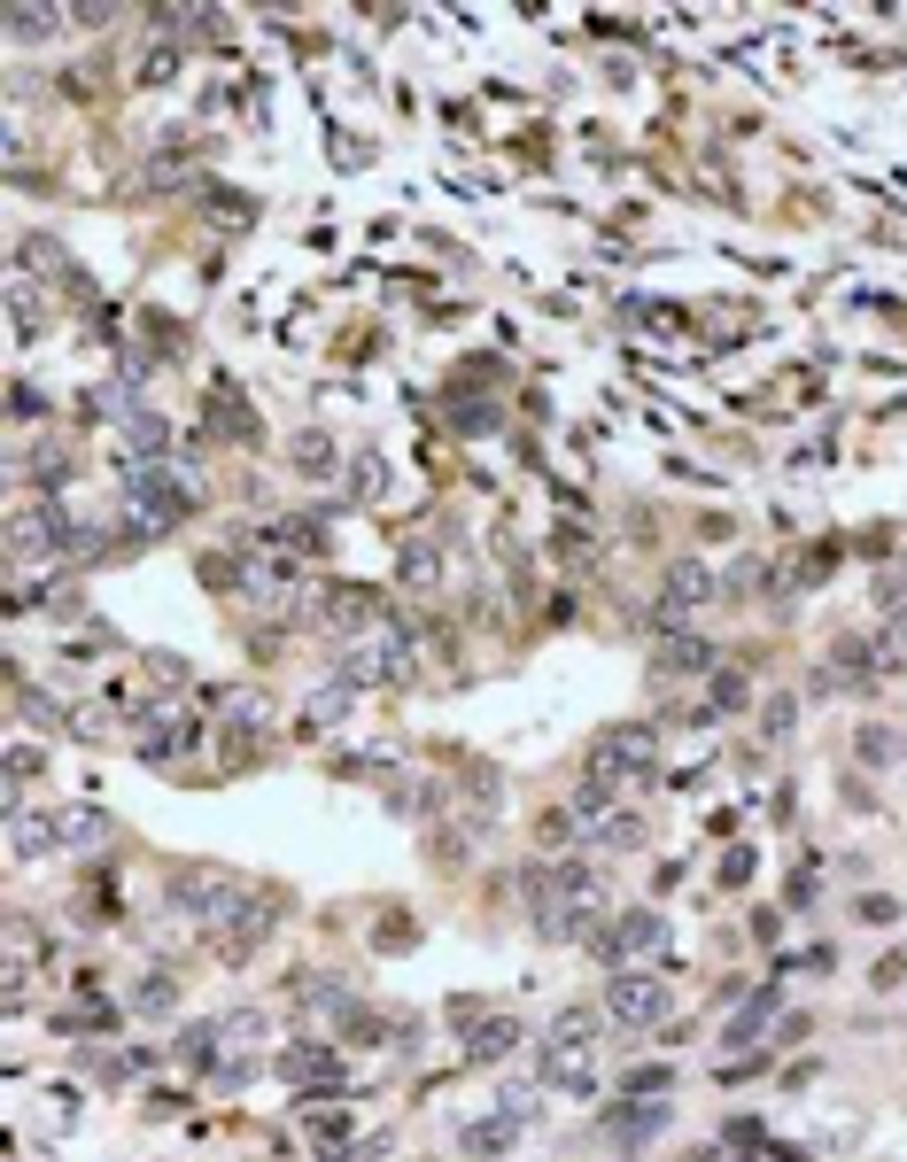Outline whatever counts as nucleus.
I'll list each match as a JSON object with an SVG mask.
<instances>
[{"label": "nucleus", "instance_id": "obj_1", "mask_svg": "<svg viewBox=\"0 0 907 1162\" xmlns=\"http://www.w3.org/2000/svg\"><path fill=\"white\" fill-rule=\"evenodd\" d=\"M403 674H411V636L388 629V620L342 644V682H350V690H365V682H403Z\"/></svg>", "mask_w": 907, "mask_h": 1162}, {"label": "nucleus", "instance_id": "obj_2", "mask_svg": "<svg viewBox=\"0 0 907 1162\" xmlns=\"http://www.w3.org/2000/svg\"><path fill=\"white\" fill-rule=\"evenodd\" d=\"M644 767H651V729H605V744L590 752V783L613 790V798H621Z\"/></svg>", "mask_w": 907, "mask_h": 1162}, {"label": "nucleus", "instance_id": "obj_3", "mask_svg": "<svg viewBox=\"0 0 907 1162\" xmlns=\"http://www.w3.org/2000/svg\"><path fill=\"white\" fill-rule=\"evenodd\" d=\"M605 1016L628 1023V1031H651L659 1016H668V985H659L651 969H621L613 985H605Z\"/></svg>", "mask_w": 907, "mask_h": 1162}, {"label": "nucleus", "instance_id": "obj_4", "mask_svg": "<svg viewBox=\"0 0 907 1162\" xmlns=\"http://www.w3.org/2000/svg\"><path fill=\"white\" fill-rule=\"evenodd\" d=\"M172 900H179L187 915H202V923H225V915H240V883H233L225 868H179V876H172Z\"/></svg>", "mask_w": 907, "mask_h": 1162}, {"label": "nucleus", "instance_id": "obj_5", "mask_svg": "<svg viewBox=\"0 0 907 1162\" xmlns=\"http://www.w3.org/2000/svg\"><path fill=\"white\" fill-rule=\"evenodd\" d=\"M659 938H668V923H659L651 907H636V915H621L613 930H590V946H598L605 961H628V953H651Z\"/></svg>", "mask_w": 907, "mask_h": 1162}, {"label": "nucleus", "instance_id": "obj_6", "mask_svg": "<svg viewBox=\"0 0 907 1162\" xmlns=\"http://www.w3.org/2000/svg\"><path fill=\"white\" fill-rule=\"evenodd\" d=\"M706 597H714V574H706L698 559H683V566L668 574V597H659V605H668V612H659V620H675V629H683V620H691V612H698Z\"/></svg>", "mask_w": 907, "mask_h": 1162}, {"label": "nucleus", "instance_id": "obj_7", "mask_svg": "<svg viewBox=\"0 0 907 1162\" xmlns=\"http://www.w3.org/2000/svg\"><path fill=\"white\" fill-rule=\"evenodd\" d=\"M55 837H62V853H94V845H109V814L70 807V814H55Z\"/></svg>", "mask_w": 907, "mask_h": 1162}, {"label": "nucleus", "instance_id": "obj_8", "mask_svg": "<svg viewBox=\"0 0 907 1162\" xmlns=\"http://www.w3.org/2000/svg\"><path fill=\"white\" fill-rule=\"evenodd\" d=\"M280 1069H287V1078H295V1085H334V1078H342V1061H334V1054H326V1046H303V1054H280Z\"/></svg>", "mask_w": 907, "mask_h": 1162}, {"label": "nucleus", "instance_id": "obj_9", "mask_svg": "<svg viewBox=\"0 0 907 1162\" xmlns=\"http://www.w3.org/2000/svg\"><path fill=\"white\" fill-rule=\"evenodd\" d=\"M513 1038H520V1023L513 1016H488V1023H473V1061H497V1054H513Z\"/></svg>", "mask_w": 907, "mask_h": 1162}, {"label": "nucleus", "instance_id": "obj_10", "mask_svg": "<svg viewBox=\"0 0 907 1162\" xmlns=\"http://www.w3.org/2000/svg\"><path fill=\"white\" fill-rule=\"evenodd\" d=\"M520 1124H528V1116H488V1124L466 1131V1147H473V1154H505V1147L520 1139Z\"/></svg>", "mask_w": 907, "mask_h": 1162}, {"label": "nucleus", "instance_id": "obj_11", "mask_svg": "<svg viewBox=\"0 0 907 1162\" xmlns=\"http://www.w3.org/2000/svg\"><path fill=\"white\" fill-rule=\"evenodd\" d=\"M675 667H683V674H691V667H714V652H706L698 636H675L668 652H659V674H675Z\"/></svg>", "mask_w": 907, "mask_h": 1162}, {"label": "nucleus", "instance_id": "obj_12", "mask_svg": "<svg viewBox=\"0 0 907 1162\" xmlns=\"http://www.w3.org/2000/svg\"><path fill=\"white\" fill-rule=\"evenodd\" d=\"M172 1000H179V993H172V976H140V993H132V1008H140V1016H163Z\"/></svg>", "mask_w": 907, "mask_h": 1162}, {"label": "nucleus", "instance_id": "obj_13", "mask_svg": "<svg viewBox=\"0 0 907 1162\" xmlns=\"http://www.w3.org/2000/svg\"><path fill=\"white\" fill-rule=\"evenodd\" d=\"M125 442H132L140 458H163V442H172V434H163V419H132V426H125Z\"/></svg>", "mask_w": 907, "mask_h": 1162}, {"label": "nucleus", "instance_id": "obj_14", "mask_svg": "<svg viewBox=\"0 0 907 1162\" xmlns=\"http://www.w3.org/2000/svg\"><path fill=\"white\" fill-rule=\"evenodd\" d=\"M295 466H310V473H326V466H334V450H326V442L310 434V442H295Z\"/></svg>", "mask_w": 907, "mask_h": 1162}, {"label": "nucleus", "instance_id": "obj_15", "mask_svg": "<svg viewBox=\"0 0 907 1162\" xmlns=\"http://www.w3.org/2000/svg\"><path fill=\"white\" fill-rule=\"evenodd\" d=\"M861 737H869V744H861L869 760H892V752H899V744H892V729H861Z\"/></svg>", "mask_w": 907, "mask_h": 1162}, {"label": "nucleus", "instance_id": "obj_16", "mask_svg": "<svg viewBox=\"0 0 907 1162\" xmlns=\"http://www.w3.org/2000/svg\"><path fill=\"white\" fill-rule=\"evenodd\" d=\"M899 976H907V953H892V961H884V969H876V985H884V993H892V985H899Z\"/></svg>", "mask_w": 907, "mask_h": 1162}]
</instances>
